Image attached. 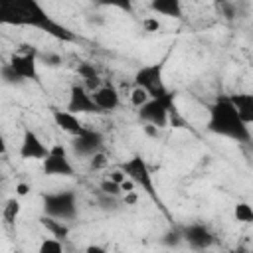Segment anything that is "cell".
<instances>
[{
	"mask_svg": "<svg viewBox=\"0 0 253 253\" xmlns=\"http://www.w3.org/2000/svg\"><path fill=\"white\" fill-rule=\"evenodd\" d=\"M150 101V95L144 91V89H140V87H132V91H130V103L136 107V109H140L144 103H148Z\"/></svg>",
	"mask_w": 253,
	"mask_h": 253,
	"instance_id": "22",
	"label": "cell"
},
{
	"mask_svg": "<svg viewBox=\"0 0 253 253\" xmlns=\"http://www.w3.org/2000/svg\"><path fill=\"white\" fill-rule=\"evenodd\" d=\"M109 178H111L113 182H117V184H123V182L126 180V174H125L121 168H117V170H113V172L109 174Z\"/></svg>",
	"mask_w": 253,
	"mask_h": 253,
	"instance_id": "27",
	"label": "cell"
},
{
	"mask_svg": "<svg viewBox=\"0 0 253 253\" xmlns=\"http://www.w3.org/2000/svg\"><path fill=\"white\" fill-rule=\"evenodd\" d=\"M0 20L12 26H26L45 32L59 42H77V36L57 20L36 0H4L0 4Z\"/></svg>",
	"mask_w": 253,
	"mask_h": 253,
	"instance_id": "1",
	"label": "cell"
},
{
	"mask_svg": "<svg viewBox=\"0 0 253 253\" xmlns=\"http://www.w3.org/2000/svg\"><path fill=\"white\" fill-rule=\"evenodd\" d=\"M142 26H144L146 32H158V30H160V22H158L156 18H146V20H142Z\"/></svg>",
	"mask_w": 253,
	"mask_h": 253,
	"instance_id": "26",
	"label": "cell"
},
{
	"mask_svg": "<svg viewBox=\"0 0 253 253\" xmlns=\"http://www.w3.org/2000/svg\"><path fill=\"white\" fill-rule=\"evenodd\" d=\"M233 219L239 223H253V206L247 202H237L233 206Z\"/></svg>",
	"mask_w": 253,
	"mask_h": 253,
	"instance_id": "18",
	"label": "cell"
},
{
	"mask_svg": "<svg viewBox=\"0 0 253 253\" xmlns=\"http://www.w3.org/2000/svg\"><path fill=\"white\" fill-rule=\"evenodd\" d=\"M42 223H43V227L51 233V237H55V239H65L67 237V233H69V227L63 223V221H57V219H51V217H42Z\"/></svg>",
	"mask_w": 253,
	"mask_h": 253,
	"instance_id": "17",
	"label": "cell"
},
{
	"mask_svg": "<svg viewBox=\"0 0 253 253\" xmlns=\"http://www.w3.org/2000/svg\"><path fill=\"white\" fill-rule=\"evenodd\" d=\"M42 208L43 215L57 219V221H73L79 215V204L77 194L73 190H59V192H47L42 196Z\"/></svg>",
	"mask_w": 253,
	"mask_h": 253,
	"instance_id": "3",
	"label": "cell"
},
{
	"mask_svg": "<svg viewBox=\"0 0 253 253\" xmlns=\"http://www.w3.org/2000/svg\"><path fill=\"white\" fill-rule=\"evenodd\" d=\"M152 12L168 18H180L182 16V4L178 0H154L148 4Z\"/></svg>",
	"mask_w": 253,
	"mask_h": 253,
	"instance_id": "16",
	"label": "cell"
},
{
	"mask_svg": "<svg viewBox=\"0 0 253 253\" xmlns=\"http://www.w3.org/2000/svg\"><path fill=\"white\" fill-rule=\"evenodd\" d=\"M99 192H103V194H107V196H121L123 194V188H121V184H117V182H113L111 178H105L101 184H99Z\"/></svg>",
	"mask_w": 253,
	"mask_h": 253,
	"instance_id": "21",
	"label": "cell"
},
{
	"mask_svg": "<svg viewBox=\"0 0 253 253\" xmlns=\"http://www.w3.org/2000/svg\"><path fill=\"white\" fill-rule=\"evenodd\" d=\"M65 109L73 115H103L93 99V93L83 83H73L69 87V101Z\"/></svg>",
	"mask_w": 253,
	"mask_h": 253,
	"instance_id": "9",
	"label": "cell"
},
{
	"mask_svg": "<svg viewBox=\"0 0 253 253\" xmlns=\"http://www.w3.org/2000/svg\"><path fill=\"white\" fill-rule=\"evenodd\" d=\"M105 164H107V158H105L103 152H99V154H95L93 158H89V168H91V170H99V168H103Z\"/></svg>",
	"mask_w": 253,
	"mask_h": 253,
	"instance_id": "24",
	"label": "cell"
},
{
	"mask_svg": "<svg viewBox=\"0 0 253 253\" xmlns=\"http://www.w3.org/2000/svg\"><path fill=\"white\" fill-rule=\"evenodd\" d=\"M105 146V136L103 132L95 130V128H85L79 136L71 138V150L77 158H93L95 154L103 152Z\"/></svg>",
	"mask_w": 253,
	"mask_h": 253,
	"instance_id": "10",
	"label": "cell"
},
{
	"mask_svg": "<svg viewBox=\"0 0 253 253\" xmlns=\"http://www.w3.org/2000/svg\"><path fill=\"white\" fill-rule=\"evenodd\" d=\"M174 111V93H168L158 99H150L140 109H136L138 121L144 123V126L164 128L170 123V115Z\"/></svg>",
	"mask_w": 253,
	"mask_h": 253,
	"instance_id": "7",
	"label": "cell"
},
{
	"mask_svg": "<svg viewBox=\"0 0 253 253\" xmlns=\"http://www.w3.org/2000/svg\"><path fill=\"white\" fill-rule=\"evenodd\" d=\"M51 119H53L55 126L61 128V130H63L65 134H69L71 138L79 136V134L87 128V126L81 123L79 115H73V113H69L67 109H51Z\"/></svg>",
	"mask_w": 253,
	"mask_h": 253,
	"instance_id": "13",
	"label": "cell"
},
{
	"mask_svg": "<svg viewBox=\"0 0 253 253\" xmlns=\"http://www.w3.org/2000/svg\"><path fill=\"white\" fill-rule=\"evenodd\" d=\"M38 49H34V45H26L24 51H16L12 53V57L8 59V63L4 65V77L8 83H18V81H38L40 73H38Z\"/></svg>",
	"mask_w": 253,
	"mask_h": 253,
	"instance_id": "4",
	"label": "cell"
},
{
	"mask_svg": "<svg viewBox=\"0 0 253 253\" xmlns=\"http://www.w3.org/2000/svg\"><path fill=\"white\" fill-rule=\"evenodd\" d=\"M28 192H30V186L28 184H24V182L16 184V196H26Z\"/></svg>",
	"mask_w": 253,
	"mask_h": 253,
	"instance_id": "29",
	"label": "cell"
},
{
	"mask_svg": "<svg viewBox=\"0 0 253 253\" xmlns=\"http://www.w3.org/2000/svg\"><path fill=\"white\" fill-rule=\"evenodd\" d=\"M121 170L126 174V178L130 182H134V186L142 188L144 194L150 196V200H154L156 204H160V196L156 192V186H154V176L150 172V166L148 162L140 156V154H132L130 158H126L123 164H121Z\"/></svg>",
	"mask_w": 253,
	"mask_h": 253,
	"instance_id": "6",
	"label": "cell"
},
{
	"mask_svg": "<svg viewBox=\"0 0 253 253\" xmlns=\"http://www.w3.org/2000/svg\"><path fill=\"white\" fill-rule=\"evenodd\" d=\"M18 213H20V202H18L16 198L6 200L4 208H2V217H4V221H6L8 225H12V223L16 221V217H18Z\"/></svg>",
	"mask_w": 253,
	"mask_h": 253,
	"instance_id": "19",
	"label": "cell"
},
{
	"mask_svg": "<svg viewBox=\"0 0 253 253\" xmlns=\"http://www.w3.org/2000/svg\"><path fill=\"white\" fill-rule=\"evenodd\" d=\"M20 156L24 160H45L49 154V146L43 144V140L40 138V134L32 128H24L22 132V140H20V148H18Z\"/></svg>",
	"mask_w": 253,
	"mask_h": 253,
	"instance_id": "12",
	"label": "cell"
},
{
	"mask_svg": "<svg viewBox=\"0 0 253 253\" xmlns=\"http://www.w3.org/2000/svg\"><path fill=\"white\" fill-rule=\"evenodd\" d=\"M229 97H231V103L237 109L239 117L243 119V123L247 126H251L253 125V93H235Z\"/></svg>",
	"mask_w": 253,
	"mask_h": 253,
	"instance_id": "15",
	"label": "cell"
},
{
	"mask_svg": "<svg viewBox=\"0 0 253 253\" xmlns=\"http://www.w3.org/2000/svg\"><path fill=\"white\" fill-rule=\"evenodd\" d=\"M136 200H138V198H136V194H134V192H128V194L125 196V204H126V206L136 204Z\"/></svg>",
	"mask_w": 253,
	"mask_h": 253,
	"instance_id": "30",
	"label": "cell"
},
{
	"mask_svg": "<svg viewBox=\"0 0 253 253\" xmlns=\"http://www.w3.org/2000/svg\"><path fill=\"white\" fill-rule=\"evenodd\" d=\"M42 172L45 176H57V178H71L75 176V168L71 164V158L61 144L49 146V154L45 160H42Z\"/></svg>",
	"mask_w": 253,
	"mask_h": 253,
	"instance_id": "8",
	"label": "cell"
},
{
	"mask_svg": "<svg viewBox=\"0 0 253 253\" xmlns=\"http://www.w3.org/2000/svg\"><path fill=\"white\" fill-rule=\"evenodd\" d=\"M132 87L144 89L150 95V99H158V97L172 93L164 83V61L140 65L132 77Z\"/></svg>",
	"mask_w": 253,
	"mask_h": 253,
	"instance_id": "5",
	"label": "cell"
},
{
	"mask_svg": "<svg viewBox=\"0 0 253 253\" xmlns=\"http://www.w3.org/2000/svg\"><path fill=\"white\" fill-rule=\"evenodd\" d=\"M99 204H101L103 210H109V211H115V210L119 208L117 198H115V196H107V194H103V192H101V200H99Z\"/></svg>",
	"mask_w": 253,
	"mask_h": 253,
	"instance_id": "23",
	"label": "cell"
},
{
	"mask_svg": "<svg viewBox=\"0 0 253 253\" xmlns=\"http://www.w3.org/2000/svg\"><path fill=\"white\" fill-rule=\"evenodd\" d=\"M206 128L221 138H229L239 144H251L253 132L251 126L243 123L237 109L231 103L229 95H219L210 107H208V121Z\"/></svg>",
	"mask_w": 253,
	"mask_h": 253,
	"instance_id": "2",
	"label": "cell"
},
{
	"mask_svg": "<svg viewBox=\"0 0 253 253\" xmlns=\"http://www.w3.org/2000/svg\"><path fill=\"white\" fill-rule=\"evenodd\" d=\"M93 99H95L97 107L101 109V113H113L121 107V95H119L117 87L111 83H103L97 91H93Z\"/></svg>",
	"mask_w": 253,
	"mask_h": 253,
	"instance_id": "14",
	"label": "cell"
},
{
	"mask_svg": "<svg viewBox=\"0 0 253 253\" xmlns=\"http://www.w3.org/2000/svg\"><path fill=\"white\" fill-rule=\"evenodd\" d=\"M227 253H247V249H245V247H235V249H231V251H227Z\"/></svg>",
	"mask_w": 253,
	"mask_h": 253,
	"instance_id": "31",
	"label": "cell"
},
{
	"mask_svg": "<svg viewBox=\"0 0 253 253\" xmlns=\"http://www.w3.org/2000/svg\"><path fill=\"white\" fill-rule=\"evenodd\" d=\"M42 57V61L47 65V67H57L59 63H61V57L57 55V53H43V55H40Z\"/></svg>",
	"mask_w": 253,
	"mask_h": 253,
	"instance_id": "25",
	"label": "cell"
},
{
	"mask_svg": "<svg viewBox=\"0 0 253 253\" xmlns=\"http://www.w3.org/2000/svg\"><path fill=\"white\" fill-rule=\"evenodd\" d=\"M182 241L196 251H206L215 243V233L206 223H188L182 227Z\"/></svg>",
	"mask_w": 253,
	"mask_h": 253,
	"instance_id": "11",
	"label": "cell"
},
{
	"mask_svg": "<svg viewBox=\"0 0 253 253\" xmlns=\"http://www.w3.org/2000/svg\"><path fill=\"white\" fill-rule=\"evenodd\" d=\"M83 253H107V249L103 245H97V243H91L83 249Z\"/></svg>",
	"mask_w": 253,
	"mask_h": 253,
	"instance_id": "28",
	"label": "cell"
},
{
	"mask_svg": "<svg viewBox=\"0 0 253 253\" xmlns=\"http://www.w3.org/2000/svg\"><path fill=\"white\" fill-rule=\"evenodd\" d=\"M38 253H65V249H63L61 239L45 237V239L40 241V245H38Z\"/></svg>",
	"mask_w": 253,
	"mask_h": 253,
	"instance_id": "20",
	"label": "cell"
}]
</instances>
